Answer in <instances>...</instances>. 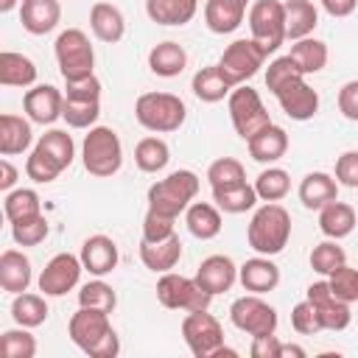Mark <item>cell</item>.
I'll list each match as a JSON object with an SVG mask.
<instances>
[{"label":"cell","instance_id":"cell-60","mask_svg":"<svg viewBox=\"0 0 358 358\" xmlns=\"http://www.w3.org/2000/svg\"><path fill=\"white\" fill-rule=\"evenodd\" d=\"M241 3H249V0H241Z\"/></svg>","mask_w":358,"mask_h":358},{"label":"cell","instance_id":"cell-26","mask_svg":"<svg viewBox=\"0 0 358 358\" xmlns=\"http://www.w3.org/2000/svg\"><path fill=\"white\" fill-rule=\"evenodd\" d=\"M185 67H187V50L173 39H165L148 50V70L159 78H176Z\"/></svg>","mask_w":358,"mask_h":358},{"label":"cell","instance_id":"cell-35","mask_svg":"<svg viewBox=\"0 0 358 358\" xmlns=\"http://www.w3.org/2000/svg\"><path fill=\"white\" fill-rule=\"evenodd\" d=\"M319 25V11L310 0H288L285 3V36L288 39H305Z\"/></svg>","mask_w":358,"mask_h":358},{"label":"cell","instance_id":"cell-58","mask_svg":"<svg viewBox=\"0 0 358 358\" xmlns=\"http://www.w3.org/2000/svg\"><path fill=\"white\" fill-rule=\"evenodd\" d=\"M288 355H294V358H305L308 352H305L302 347H296V344H282V347H280V358H288Z\"/></svg>","mask_w":358,"mask_h":358},{"label":"cell","instance_id":"cell-15","mask_svg":"<svg viewBox=\"0 0 358 358\" xmlns=\"http://www.w3.org/2000/svg\"><path fill=\"white\" fill-rule=\"evenodd\" d=\"M305 299H310L319 310V319H322V327L324 330H344L350 327L352 322V313H350V302L338 299L330 288L327 280H319V282H310L308 291H305Z\"/></svg>","mask_w":358,"mask_h":358},{"label":"cell","instance_id":"cell-23","mask_svg":"<svg viewBox=\"0 0 358 358\" xmlns=\"http://www.w3.org/2000/svg\"><path fill=\"white\" fill-rule=\"evenodd\" d=\"M182 257V241L179 235H171L165 241H140V260L145 268H151L154 274H165L171 271Z\"/></svg>","mask_w":358,"mask_h":358},{"label":"cell","instance_id":"cell-38","mask_svg":"<svg viewBox=\"0 0 358 358\" xmlns=\"http://www.w3.org/2000/svg\"><path fill=\"white\" fill-rule=\"evenodd\" d=\"M48 302H45V294H14V302H11V319L22 327H39L45 319H48Z\"/></svg>","mask_w":358,"mask_h":358},{"label":"cell","instance_id":"cell-51","mask_svg":"<svg viewBox=\"0 0 358 358\" xmlns=\"http://www.w3.org/2000/svg\"><path fill=\"white\" fill-rule=\"evenodd\" d=\"M173 221L176 218H171V215H162V213H154V210H148L145 213V218H143V241H165V238H171V235H176L173 232Z\"/></svg>","mask_w":358,"mask_h":358},{"label":"cell","instance_id":"cell-31","mask_svg":"<svg viewBox=\"0 0 358 358\" xmlns=\"http://www.w3.org/2000/svg\"><path fill=\"white\" fill-rule=\"evenodd\" d=\"M190 90H193V95H196L199 101H204V103H218V101H224L235 87L227 81V76L221 73L218 64H210V67H201V70L193 76Z\"/></svg>","mask_w":358,"mask_h":358},{"label":"cell","instance_id":"cell-50","mask_svg":"<svg viewBox=\"0 0 358 358\" xmlns=\"http://www.w3.org/2000/svg\"><path fill=\"white\" fill-rule=\"evenodd\" d=\"M330 288L344 302H358V268H350L347 263L330 274Z\"/></svg>","mask_w":358,"mask_h":358},{"label":"cell","instance_id":"cell-8","mask_svg":"<svg viewBox=\"0 0 358 358\" xmlns=\"http://www.w3.org/2000/svg\"><path fill=\"white\" fill-rule=\"evenodd\" d=\"M157 299L168 310H207L213 302V294H207L196 277H182L173 271H165L157 280Z\"/></svg>","mask_w":358,"mask_h":358},{"label":"cell","instance_id":"cell-56","mask_svg":"<svg viewBox=\"0 0 358 358\" xmlns=\"http://www.w3.org/2000/svg\"><path fill=\"white\" fill-rule=\"evenodd\" d=\"M358 0H322V8L330 14V17H350L355 11Z\"/></svg>","mask_w":358,"mask_h":358},{"label":"cell","instance_id":"cell-57","mask_svg":"<svg viewBox=\"0 0 358 358\" xmlns=\"http://www.w3.org/2000/svg\"><path fill=\"white\" fill-rule=\"evenodd\" d=\"M14 182H17V168L8 162V159H3L0 162V190H11L14 187Z\"/></svg>","mask_w":358,"mask_h":358},{"label":"cell","instance_id":"cell-45","mask_svg":"<svg viewBox=\"0 0 358 358\" xmlns=\"http://www.w3.org/2000/svg\"><path fill=\"white\" fill-rule=\"evenodd\" d=\"M207 179H210V187H227V185L246 182V171L235 157H218L210 162Z\"/></svg>","mask_w":358,"mask_h":358},{"label":"cell","instance_id":"cell-10","mask_svg":"<svg viewBox=\"0 0 358 358\" xmlns=\"http://www.w3.org/2000/svg\"><path fill=\"white\" fill-rule=\"evenodd\" d=\"M227 109H229V120H232L235 131L243 140H252L257 131H263L271 123V117H268V112H266L257 90H252L246 84H241V87H235L229 92Z\"/></svg>","mask_w":358,"mask_h":358},{"label":"cell","instance_id":"cell-43","mask_svg":"<svg viewBox=\"0 0 358 358\" xmlns=\"http://www.w3.org/2000/svg\"><path fill=\"white\" fill-rule=\"evenodd\" d=\"M344 263H347V255H344V249H341L333 238L316 243L313 252H310V268L319 271V274H324V277H330V274H333L336 268H341Z\"/></svg>","mask_w":358,"mask_h":358},{"label":"cell","instance_id":"cell-18","mask_svg":"<svg viewBox=\"0 0 358 358\" xmlns=\"http://www.w3.org/2000/svg\"><path fill=\"white\" fill-rule=\"evenodd\" d=\"M235 280H238V266L232 263V257H227V255H210V257H204L201 263H199V268H196V282L207 291V294H224V291H229L232 285H235Z\"/></svg>","mask_w":358,"mask_h":358},{"label":"cell","instance_id":"cell-13","mask_svg":"<svg viewBox=\"0 0 358 358\" xmlns=\"http://www.w3.org/2000/svg\"><path fill=\"white\" fill-rule=\"evenodd\" d=\"M229 319L232 324L246 333V336H268L277 330V310L260 299V294H246V296H238L232 305H229Z\"/></svg>","mask_w":358,"mask_h":358},{"label":"cell","instance_id":"cell-24","mask_svg":"<svg viewBox=\"0 0 358 358\" xmlns=\"http://www.w3.org/2000/svg\"><path fill=\"white\" fill-rule=\"evenodd\" d=\"M246 148H249V157L255 162H277L285 157L288 151V134L282 126H274L268 123L263 131H257L252 140H246Z\"/></svg>","mask_w":358,"mask_h":358},{"label":"cell","instance_id":"cell-6","mask_svg":"<svg viewBox=\"0 0 358 358\" xmlns=\"http://www.w3.org/2000/svg\"><path fill=\"white\" fill-rule=\"evenodd\" d=\"M81 162L87 173L92 176H112L123 165V145L115 129L109 126H92L90 134L81 143Z\"/></svg>","mask_w":358,"mask_h":358},{"label":"cell","instance_id":"cell-52","mask_svg":"<svg viewBox=\"0 0 358 358\" xmlns=\"http://www.w3.org/2000/svg\"><path fill=\"white\" fill-rule=\"evenodd\" d=\"M64 98L76 101H101V81L92 76L78 78V81H64Z\"/></svg>","mask_w":358,"mask_h":358},{"label":"cell","instance_id":"cell-39","mask_svg":"<svg viewBox=\"0 0 358 358\" xmlns=\"http://www.w3.org/2000/svg\"><path fill=\"white\" fill-rule=\"evenodd\" d=\"M168 159H171V148H168V143L159 140V137H143V140L137 143V148H134V162H137V168H140L143 173H157V171H162V168L168 165Z\"/></svg>","mask_w":358,"mask_h":358},{"label":"cell","instance_id":"cell-53","mask_svg":"<svg viewBox=\"0 0 358 358\" xmlns=\"http://www.w3.org/2000/svg\"><path fill=\"white\" fill-rule=\"evenodd\" d=\"M336 182L344 187H358V151H344L336 159Z\"/></svg>","mask_w":358,"mask_h":358},{"label":"cell","instance_id":"cell-46","mask_svg":"<svg viewBox=\"0 0 358 358\" xmlns=\"http://www.w3.org/2000/svg\"><path fill=\"white\" fill-rule=\"evenodd\" d=\"M48 232H50V227H48V218L42 213L11 224V238H14L17 246H36L48 238Z\"/></svg>","mask_w":358,"mask_h":358},{"label":"cell","instance_id":"cell-5","mask_svg":"<svg viewBox=\"0 0 358 358\" xmlns=\"http://www.w3.org/2000/svg\"><path fill=\"white\" fill-rule=\"evenodd\" d=\"M196 193H199V176L193 171L182 168V171H173L165 179L154 182L148 187L145 199H148V210L171 215V218H179V213H185L190 207Z\"/></svg>","mask_w":358,"mask_h":358},{"label":"cell","instance_id":"cell-7","mask_svg":"<svg viewBox=\"0 0 358 358\" xmlns=\"http://www.w3.org/2000/svg\"><path fill=\"white\" fill-rule=\"evenodd\" d=\"M56 62H59V73L64 81H78L92 76L95 67V50L90 45V36L81 28H67L56 36Z\"/></svg>","mask_w":358,"mask_h":358},{"label":"cell","instance_id":"cell-32","mask_svg":"<svg viewBox=\"0 0 358 358\" xmlns=\"http://www.w3.org/2000/svg\"><path fill=\"white\" fill-rule=\"evenodd\" d=\"M185 224L190 229L193 238L199 241H210L221 232V210L210 201H193L187 210H185Z\"/></svg>","mask_w":358,"mask_h":358},{"label":"cell","instance_id":"cell-41","mask_svg":"<svg viewBox=\"0 0 358 358\" xmlns=\"http://www.w3.org/2000/svg\"><path fill=\"white\" fill-rule=\"evenodd\" d=\"M255 190H257V199H263V201H280V199H285L288 190H291V176H288V171L268 165L266 171L257 173Z\"/></svg>","mask_w":358,"mask_h":358},{"label":"cell","instance_id":"cell-44","mask_svg":"<svg viewBox=\"0 0 358 358\" xmlns=\"http://www.w3.org/2000/svg\"><path fill=\"white\" fill-rule=\"evenodd\" d=\"M101 115V101H76V98H64V109L62 117L67 120V126L73 129H92L95 120Z\"/></svg>","mask_w":358,"mask_h":358},{"label":"cell","instance_id":"cell-47","mask_svg":"<svg viewBox=\"0 0 358 358\" xmlns=\"http://www.w3.org/2000/svg\"><path fill=\"white\" fill-rule=\"evenodd\" d=\"M31 327H17V330H6L0 338V350L6 358H34L36 355V338L28 333Z\"/></svg>","mask_w":358,"mask_h":358},{"label":"cell","instance_id":"cell-59","mask_svg":"<svg viewBox=\"0 0 358 358\" xmlns=\"http://www.w3.org/2000/svg\"><path fill=\"white\" fill-rule=\"evenodd\" d=\"M17 3H20V0H0V11L6 14V11H11V8L17 6Z\"/></svg>","mask_w":358,"mask_h":358},{"label":"cell","instance_id":"cell-33","mask_svg":"<svg viewBox=\"0 0 358 358\" xmlns=\"http://www.w3.org/2000/svg\"><path fill=\"white\" fill-rule=\"evenodd\" d=\"M355 210L350 207V204H344V201H330V204H324L322 210H319V229L327 235V238H333V241H341V238H347L352 229H355Z\"/></svg>","mask_w":358,"mask_h":358},{"label":"cell","instance_id":"cell-12","mask_svg":"<svg viewBox=\"0 0 358 358\" xmlns=\"http://www.w3.org/2000/svg\"><path fill=\"white\" fill-rule=\"evenodd\" d=\"M263 62H266V53L255 39H235L232 45L224 48V53L218 59V67H221V73L227 76V81L232 87H241L252 76H257Z\"/></svg>","mask_w":358,"mask_h":358},{"label":"cell","instance_id":"cell-2","mask_svg":"<svg viewBox=\"0 0 358 358\" xmlns=\"http://www.w3.org/2000/svg\"><path fill=\"white\" fill-rule=\"evenodd\" d=\"M73 157H76V143L73 137L64 131V129H50L45 131L34 151L28 154L25 159V173L28 179L39 182V185H48L53 182L62 171H67L73 165Z\"/></svg>","mask_w":358,"mask_h":358},{"label":"cell","instance_id":"cell-1","mask_svg":"<svg viewBox=\"0 0 358 358\" xmlns=\"http://www.w3.org/2000/svg\"><path fill=\"white\" fill-rule=\"evenodd\" d=\"M67 333L70 341L90 358H115L120 352V338L106 310L78 308L67 322Z\"/></svg>","mask_w":358,"mask_h":358},{"label":"cell","instance_id":"cell-42","mask_svg":"<svg viewBox=\"0 0 358 358\" xmlns=\"http://www.w3.org/2000/svg\"><path fill=\"white\" fill-rule=\"evenodd\" d=\"M78 305H81V308H95V310L112 313L115 305H117V294H115V288H112L109 282H103V280L98 277V280H90V282L81 285V291H78Z\"/></svg>","mask_w":358,"mask_h":358},{"label":"cell","instance_id":"cell-30","mask_svg":"<svg viewBox=\"0 0 358 358\" xmlns=\"http://www.w3.org/2000/svg\"><path fill=\"white\" fill-rule=\"evenodd\" d=\"M199 11V0H145V14L157 25H187Z\"/></svg>","mask_w":358,"mask_h":358},{"label":"cell","instance_id":"cell-3","mask_svg":"<svg viewBox=\"0 0 358 358\" xmlns=\"http://www.w3.org/2000/svg\"><path fill=\"white\" fill-rule=\"evenodd\" d=\"M291 238V215L282 204L277 201H266L263 207L255 210L249 229H246V241L257 255H280L288 246Z\"/></svg>","mask_w":358,"mask_h":358},{"label":"cell","instance_id":"cell-27","mask_svg":"<svg viewBox=\"0 0 358 358\" xmlns=\"http://www.w3.org/2000/svg\"><path fill=\"white\" fill-rule=\"evenodd\" d=\"M246 17V3L241 0H207L204 22L213 34H232Z\"/></svg>","mask_w":358,"mask_h":358},{"label":"cell","instance_id":"cell-9","mask_svg":"<svg viewBox=\"0 0 358 358\" xmlns=\"http://www.w3.org/2000/svg\"><path fill=\"white\" fill-rule=\"evenodd\" d=\"M249 31L252 39L263 48V53H274L285 36V3L280 0H255L249 8Z\"/></svg>","mask_w":358,"mask_h":358},{"label":"cell","instance_id":"cell-40","mask_svg":"<svg viewBox=\"0 0 358 358\" xmlns=\"http://www.w3.org/2000/svg\"><path fill=\"white\" fill-rule=\"evenodd\" d=\"M3 213H6V218H8L11 224H14V221H22V218H31V215H39V213H42L39 193L31 190V187L8 190L6 199H3Z\"/></svg>","mask_w":358,"mask_h":358},{"label":"cell","instance_id":"cell-34","mask_svg":"<svg viewBox=\"0 0 358 358\" xmlns=\"http://www.w3.org/2000/svg\"><path fill=\"white\" fill-rule=\"evenodd\" d=\"M213 201L221 213L229 215H241L246 210H252L257 204V190L249 182H238V185H227V187H213Z\"/></svg>","mask_w":358,"mask_h":358},{"label":"cell","instance_id":"cell-25","mask_svg":"<svg viewBox=\"0 0 358 358\" xmlns=\"http://www.w3.org/2000/svg\"><path fill=\"white\" fill-rule=\"evenodd\" d=\"M90 28H92L95 39L115 45V42H120V39H123V34H126L123 11H120L117 6H112V3H103V0H101V3H95V6L90 8Z\"/></svg>","mask_w":358,"mask_h":358},{"label":"cell","instance_id":"cell-11","mask_svg":"<svg viewBox=\"0 0 358 358\" xmlns=\"http://www.w3.org/2000/svg\"><path fill=\"white\" fill-rule=\"evenodd\" d=\"M182 338L196 358H213L224 347L221 322L207 310H187L182 319Z\"/></svg>","mask_w":358,"mask_h":358},{"label":"cell","instance_id":"cell-28","mask_svg":"<svg viewBox=\"0 0 358 358\" xmlns=\"http://www.w3.org/2000/svg\"><path fill=\"white\" fill-rule=\"evenodd\" d=\"M31 260L22 255V252H17V249H6L3 255H0V285H3V291H8V294H22V291H28V285H31Z\"/></svg>","mask_w":358,"mask_h":358},{"label":"cell","instance_id":"cell-21","mask_svg":"<svg viewBox=\"0 0 358 358\" xmlns=\"http://www.w3.org/2000/svg\"><path fill=\"white\" fill-rule=\"evenodd\" d=\"M62 20L59 0H22L20 3V22L28 34L45 36L50 34Z\"/></svg>","mask_w":358,"mask_h":358},{"label":"cell","instance_id":"cell-36","mask_svg":"<svg viewBox=\"0 0 358 358\" xmlns=\"http://www.w3.org/2000/svg\"><path fill=\"white\" fill-rule=\"evenodd\" d=\"M36 81V64L14 50L0 53V84L3 87H31Z\"/></svg>","mask_w":358,"mask_h":358},{"label":"cell","instance_id":"cell-16","mask_svg":"<svg viewBox=\"0 0 358 358\" xmlns=\"http://www.w3.org/2000/svg\"><path fill=\"white\" fill-rule=\"evenodd\" d=\"M22 109L28 115L31 123L39 126H50L62 117L64 109V92L53 84H36L22 95Z\"/></svg>","mask_w":358,"mask_h":358},{"label":"cell","instance_id":"cell-48","mask_svg":"<svg viewBox=\"0 0 358 358\" xmlns=\"http://www.w3.org/2000/svg\"><path fill=\"white\" fill-rule=\"evenodd\" d=\"M299 76H305L299 67H296V62L285 53V56H277L274 62H268V67H266V87H268V92L274 95L280 87H285L288 81H294V78H299Z\"/></svg>","mask_w":358,"mask_h":358},{"label":"cell","instance_id":"cell-54","mask_svg":"<svg viewBox=\"0 0 358 358\" xmlns=\"http://www.w3.org/2000/svg\"><path fill=\"white\" fill-rule=\"evenodd\" d=\"M338 112H341L347 120H355V123H358V78L347 81V84L338 90Z\"/></svg>","mask_w":358,"mask_h":358},{"label":"cell","instance_id":"cell-49","mask_svg":"<svg viewBox=\"0 0 358 358\" xmlns=\"http://www.w3.org/2000/svg\"><path fill=\"white\" fill-rule=\"evenodd\" d=\"M291 327L296 333H302V336H313V333H322L324 330L322 327V319H319V310H316V305L310 299H302V302L294 305V310H291Z\"/></svg>","mask_w":358,"mask_h":358},{"label":"cell","instance_id":"cell-4","mask_svg":"<svg viewBox=\"0 0 358 358\" xmlns=\"http://www.w3.org/2000/svg\"><path fill=\"white\" fill-rule=\"evenodd\" d=\"M134 117L143 129L157 131V134H168L185 123L187 106L173 92H143L134 101Z\"/></svg>","mask_w":358,"mask_h":358},{"label":"cell","instance_id":"cell-55","mask_svg":"<svg viewBox=\"0 0 358 358\" xmlns=\"http://www.w3.org/2000/svg\"><path fill=\"white\" fill-rule=\"evenodd\" d=\"M280 347L282 344L277 341V336L268 333V336H255L249 352H252V358H280Z\"/></svg>","mask_w":358,"mask_h":358},{"label":"cell","instance_id":"cell-37","mask_svg":"<svg viewBox=\"0 0 358 358\" xmlns=\"http://www.w3.org/2000/svg\"><path fill=\"white\" fill-rule=\"evenodd\" d=\"M288 56L296 62V67H299L305 76H310V73L324 70L330 53H327V45H324L322 39L305 36V39H296V42L291 45V53H288Z\"/></svg>","mask_w":358,"mask_h":358},{"label":"cell","instance_id":"cell-19","mask_svg":"<svg viewBox=\"0 0 358 358\" xmlns=\"http://www.w3.org/2000/svg\"><path fill=\"white\" fill-rule=\"evenodd\" d=\"M81 263H84V271L95 274V277H103L109 271H115L117 266V243L109 238V235H90L84 243H81Z\"/></svg>","mask_w":358,"mask_h":358},{"label":"cell","instance_id":"cell-20","mask_svg":"<svg viewBox=\"0 0 358 358\" xmlns=\"http://www.w3.org/2000/svg\"><path fill=\"white\" fill-rule=\"evenodd\" d=\"M238 280L249 294H266L280 285V268L274 260H268V255H257L238 266Z\"/></svg>","mask_w":358,"mask_h":358},{"label":"cell","instance_id":"cell-17","mask_svg":"<svg viewBox=\"0 0 358 358\" xmlns=\"http://www.w3.org/2000/svg\"><path fill=\"white\" fill-rule=\"evenodd\" d=\"M274 98L280 101L282 112L291 120H310L319 112V92L305 81V76L288 81L285 87H280L274 92Z\"/></svg>","mask_w":358,"mask_h":358},{"label":"cell","instance_id":"cell-22","mask_svg":"<svg viewBox=\"0 0 358 358\" xmlns=\"http://www.w3.org/2000/svg\"><path fill=\"white\" fill-rule=\"evenodd\" d=\"M338 199V182L324 171H310L299 182V201L305 210H322Z\"/></svg>","mask_w":358,"mask_h":358},{"label":"cell","instance_id":"cell-14","mask_svg":"<svg viewBox=\"0 0 358 358\" xmlns=\"http://www.w3.org/2000/svg\"><path fill=\"white\" fill-rule=\"evenodd\" d=\"M81 271H84L81 257H76L70 252H59L42 268V274H39V291L45 296H64L67 291H73L78 285Z\"/></svg>","mask_w":358,"mask_h":358},{"label":"cell","instance_id":"cell-29","mask_svg":"<svg viewBox=\"0 0 358 358\" xmlns=\"http://www.w3.org/2000/svg\"><path fill=\"white\" fill-rule=\"evenodd\" d=\"M31 140H34V131H31V123L6 112L0 115V154L3 157H14V154H22L31 148Z\"/></svg>","mask_w":358,"mask_h":358}]
</instances>
